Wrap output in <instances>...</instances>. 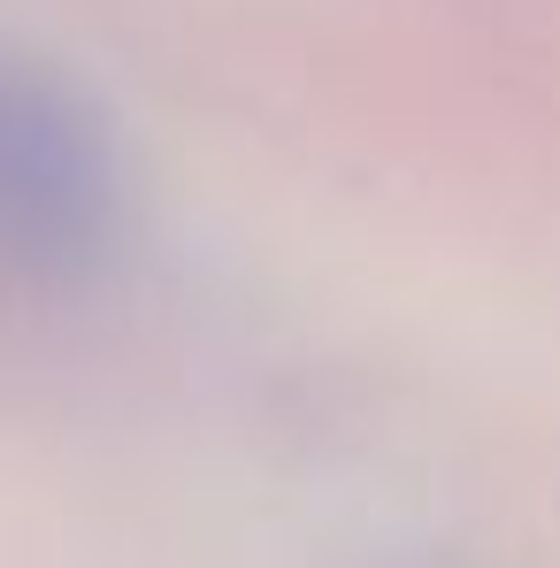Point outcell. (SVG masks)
I'll return each mask as SVG.
<instances>
[{
	"mask_svg": "<svg viewBox=\"0 0 560 568\" xmlns=\"http://www.w3.org/2000/svg\"><path fill=\"white\" fill-rule=\"evenodd\" d=\"M131 178L78 78L0 47V284L85 292L123 254Z\"/></svg>",
	"mask_w": 560,
	"mask_h": 568,
	"instance_id": "obj_1",
	"label": "cell"
}]
</instances>
